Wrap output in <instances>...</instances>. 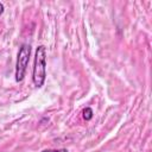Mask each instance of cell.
I'll return each mask as SVG.
<instances>
[{"label": "cell", "mask_w": 152, "mask_h": 152, "mask_svg": "<svg viewBox=\"0 0 152 152\" xmlns=\"http://www.w3.org/2000/svg\"><path fill=\"white\" fill-rule=\"evenodd\" d=\"M46 78V49L44 45H39L36 49L34 63L32 71V81L37 88L43 87Z\"/></svg>", "instance_id": "1"}, {"label": "cell", "mask_w": 152, "mask_h": 152, "mask_svg": "<svg viewBox=\"0 0 152 152\" xmlns=\"http://www.w3.org/2000/svg\"><path fill=\"white\" fill-rule=\"evenodd\" d=\"M30 56H31V45L21 44L18 51L17 63H15V81L17 82H21L24 80L26 68L30 61Z\"/></svg>", "instance_id": "2"}, {"label": "cell", "mask_w": 152, "mask_h": 152, "mask_svg": "<svg viewBox=\"0 0 152 152\" xmlns=\"http://www.w3.org/2000/svg\"><path fill=\"white\" fill-rule=\"evenodd\" d=\"M82 114H83V118L87 120V121H89L91 118H93V109L90 108V107H86L84 109H83V112H82Z\"/></svg>", "instance_id": "3"}, {"label": "cell", "mask_w": 152, "mask_h": 152, "mask_svg": "<svg viewBox=\"0 0 152 152\" xmlns=\"http://www.w3.org/2000/svg\"><path fill=\"white\" fill-rule=\"evenodd\" d=\"M42 152H68L66 148H57V150H44Z\"/></svg>", "instance_id": "4"}, {"label": "cell", "mask_w": 152, "mask_h": 152, "mask_svg": "<svg viewBox=\"0 0 152 152\" xmlns=\"http://www.w3.org/2000/svg\"><path fill=\"white\" fill-rule=\"evenodd\" d=\"M2 13H4V5L0 2V15H1Z\"/></svg>", "instance_id": "5"}]
</instances>
